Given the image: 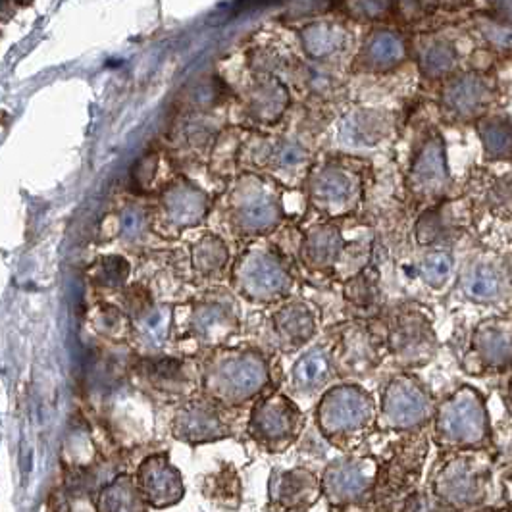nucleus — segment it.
Wrapping results in <instances>:
<instances>
[{
  "instance_id": "obj_1",
  "label": "nucleus",
  "mask_w": 512,
  "mask_h": 512,
  "mask_svg": "<svg viewBox=\"0 0 512 512\" xmlns=\"http://www.w3.org/2000/svg\"><path fill=\"white\" fill-rule=\"evenodd\" d=\"M434 437L441 449L451 453L491 447L493 434L484 395L472 385L455 389L437 405Z\"/></svg>"
},
{
  "instance_id": "obj_2",
  "label": "nucleus",
  "mask_w": 512,
  "mask_h": 512,
  "mask_svg": "<svg viewBox=\"0 0 512 512\" xmlns=\"http://www.w3.org/2000/svg\"><path fill=\"white\" fill-rule=\"evenodd\" d=\"M491 482V459L486 449L457 451L439 464L432 478V493L453 512L484 503Z\"/></svg>"
},
{
  "instance_id": "obj_3",
  "label": "nucleus",
  "mask_w": 512,
  "mask_h": 512,
  "mask_svg": "<svg viewBox=\"0 0 512 512\" xmlns=\"http://www.w3.org/2000/svg\"><path fill=\"white\" fill-rule=\"evenodd\" d=\"M316 416L322 434L343 443L368 432L376 407L372 395L359 385H339L322 397Z\"/></svg>"
},
{
  "instance_id": "obj_4",
  "label": "nucleus",
  "mask_w": 512,
  "mask_h": 512,
  "mask_svg": "<svg viewBox=\"0 0 512 512\" xmlns=\"http://www.w3.org/2000/svg\"><path fill=\"white\" fill-rule=\"evenodd\" d=\"M268 382L266 362L256 353H228L208 364L206 393L222 403L241 405L255 397Z\"/></svg>"
},
{
  "instance_id": "obj_5",
  "label": "nucleus",
  "mask_w": 512,
  "mask_h": 512,
  "mask_svg": "<svg viewBox=\"0 0 512 512\" xmlns=\"http://www.w3.org/2000/svg\"><path fill=\"white\" fill-rule=\"evenodd\" d=\"M436 409L430 391L414 376L401 374L385 385L380 424L391 432H412L434 420Z\"/></svg>"
},
{
  "instance_id": "obj_6",
  "label": "nucleus",
  "mask_w": 512,
  "mask_h": 512,
  "mask_svg": "<svg viewBox=\"0 0 512 512\" xmlns=\"http://www.w3.org/2000/svg\"><path fill=\"white\" fill-rule=\"evenodd\" d=\"M378 478L380 466L374 459L343 457L326 468L322 476V493L332 511H349L376 493Z\"/></svg>"
},
{
  "instance_id": "obj_7",
  "label": "nucleus",
  "mask_w": 512,
  "mask_h": 512,
  "mask_svg": "<svg viewBox=\"0 0 512 512\" xmlns=\"http://www.w3.org/2000/svg\"><path fill=\"white\" fill-rule=\"evenodd\" d=\"M499 99L497 79L484 72H462L449 77L441 89L445 114L459 124H478L493 112Z\"/></svg>"
},
{
  "instance_id": "obj_8",
  "label": "nucleus",
  "mask_w": 512,
  "mask_h": 512,
  "mask_svg": "<svg viewBox=\"0 0 512 512\" xmlns=\"http://www.w3.org/2000/svg\"><path fill=\"white\" fill-rule=\"evenodd\" d=\"M466 368L478 374H499L512 368V314L487 316L470 332Z\"/></svg>"
},
{
  "instance_id": "obj_9",
  "label": "nucleus",
  "mask_w": 512,
  "mask_h": 512,
  "mask_svg": "<svg viewBox=\"0 0 512 512\" xmlns=\"http://www.w3.org/2000/svg\"><path fill=\"white\" fill-rule=\"evenodd\" d=\"M303 416L283 395H272L258 401L251 414L249 434L260 447L270 453H283L299 436Z\"/></svg>"
},
{
  "instance_id": "obj_10",
  "label": "nucleus",
  "mask_w": 512,
  "mask_h": 512,
  "mask_svg": "<svg viewBox=\"0 0 512 512\" xmlns=\"http://www.w3.org/2000/svg\"><path fill=\"white\" fill-rule=\"evenodd\" d=\"M407 183L418 203H437L445 197L451 174L447 166L445 141L437 131H430L420 143L410 166Z\"/></svg>"
},
{
  "instance_id": "obj_11",
  "label": "nucleus",
  "mask_w": 512,
  "mask_h": 512,
  "mask_svg": "<svg viewBox=\"0 0 512 512\" xmlns=\"http://www.w3.org/2000/svg\"><path fill=\"white\" fill-rule=\"evenodd\" d=\"M387 347L403 366L414 368L430 362L437 351L436 332L430 318L418 310L397 314L389 328Z\"/></svg>"
},
{
  "instance_id": "obj_12",
  "label": "nucleus",
  "mask_w": 512,
  "mask_h": 512,
  "mask_svg": "<svg viewBox=\"0 0 512 512\" xmlns=\"http://www.w3.org/2000/svg\"><path fill=\"white\" fill-rule=\"evenodd\" d=\"M235 282L239 291L255 301H274L285 295L291 280L276 256L253 251L235 266Z\"/></svg>"
},
{
  "instance_id": "obj_13",
  "label": "nucleus",
  "mask_w": 512,
  "mask_h": 512,
  "mask_svg": "<svg viewBox=\"0 0 512 512\" xmlns=\"http://www.w3.org/2000/svg\"><path fill=\"white\" fill-rule=\"evenodd\" d=\"M308 193L310 201L328 216H347L359 205V176L345 168L326 166L310 178Z\"/></svg>"
},
{
  "instance_id": "obj_14",
  "label": "nucleus",
  "mask_w": 512,
  "mask_h": 512,
  "mask_svg": "<svg viewBox=\"0 0 512 512\" xmlns=\"http://www.w3.org/2000/svg\"><path fill=\"white\" fill-rule=\"evenodd\" d=\"M135 482L145 503L153 509L174 507L185 497L180 470L172 464L166 453L153 455L141 462Z\"/></svg>"
},
{
  "instance_id": "obj_15",
  "label": "nucleus",
  "mask_w": 512,
  "mask_h": 512,
  "mask_svg": "<svg viewBox=\"0 0 512 512\" xmlns=\"http://www.w3.org/2000/svg\"><path fill=\"white\" fill-rule=\"evenodd\" d=\"M270 507L280 512H307L322 495V482L305 468L274 470L270 478Z\"/></svg>"
},
{
  "instance_id": "obj_16",
  "label": "nucleus",
  "mask_w": 512,
  "mask_h": 512,
  "mask_svg": "<svg viewBox=\"0 0 512 512\" xmlns=\"http://www.w3.org/2000/svg\"><path fill=\"white\" fill-rule=\"evenodd\" d=\"M233 220L245 233L272 230L280 220L278 201L272 191L260 183L243 185L233 201Z\"/></svg>"
},
{
  "instance_id": "obj_17",
  "label": "nucleus",
  "mask_w": 512,
  "mask_h": 512,
  "mask_svg": "<svg viewBox=\"0 0 512 512\" xmlns=\"http://www.w3.org/2000/svg\"><path fill=\"white\" fill-rule=\"evenodd\" d=\"M172 430L180 441L191 445L230 436V428L222 420L220 412L208 401H191L183 405L174 416Z\"/></svg>"
},
{
  "instance_id": "obj_18",
  "label": "nucleus",
  "mask_w": 512,
  "mask_h": 512,
  "mask_svg": "<svg viewBox=\"0 0 512 512\" xmlns=\"http://www.w3.org/2000/svg\"><path fill=\"white\" fill-rule=\"evenodd\" d=\"M424 457H426L424 441L403 447L399 453H395L391 461L385 464L384 470L380 468L376 497L380 499H393L399 495L409 497L410 487L414 486V482L420 476Z\"/></svg>"
},
{
  "instance_id": "obj_19",
  "label": "nucleus",
  "mask_w": 512,
  "mask_h": 512,
  "mask_svg": "<svg viewBox=\"0 0 512 512\" xmlns=\"http://www.w3.org/2000/svg\"><path fill=\"white\" fill-rule=\"evenodd\" d=\"M206 208L208 201L205 193L189 183L172 185L162 197L164 216L168 218L170 226L176 228L197 226L205 218Z\"/></svg>"
},
{
  "instance_id": "obj_20",
  "label": "nucleus",
  "mask_w": 512,
  "mask_h": 512,
  "mask_svg": "<svg viewBox=\"0 0 512 512\" xmlns=\"http://www.w3.org/2000/svg\"><path fill=\"white\" fill-rule=\"evenodd\" d=\"M462 289L474 303H497L507 293V274L499 264L476 262L462 278Z\"/></svg>"
},
{
  "instance_id": "obj_21",
  "label": "nucleus",
  "mask_w": 512,
  "mask_h": 512,
  "mask_svg": "<svg viewBox=\"0 0 512 512\" xmlns=\"http://www.w3.org/2000/svg\"><path fill=\"white\" fill-rule=\"evenodd\" d=\"M407 56V45L405 39L391 29H378L374 31L362 51H360V60L368 70L374 72H387L397 68Z\"/></svg>"
},
{
  "instance_id": "obj_22",
  "label": "nucleus",
  "mask_w": 512,
  "mask_h": 512,
  "mask_svg": "<svg viewBox=\"0 0 512 512\" xmlns=\"http://www.w3.org/2000/svg\"><path fill=\"white\" fill-rule=\"evenodd\" d=\"M478 126L482 151L489 162H511L512 120L509 114L491 112Z\"/></svg>"
},
{
  "instance_id": "obj_23",
  "label": "nucleus",
  "mask_w": 512,
  "mask_h": 512,
  "mask_svg": "<svg viewBox=\"0 0 512 512\" xmlns=\"http://www.w3.org/2000/svg\"><path fill=\"white\" fill-rule=\"evenodd\" d=\"M97 512H149L147 503L129 476H118L97 495Z\"/></svg>"
},
{
  "instance_id": "obj_24",
  "label": "nucleus",
  "mask_w": 512,
  "mask_h": 512,
  "mask_svg": "<svg viewBox=\"0 0 512 512\" xmlns=\"http://www.w3.org/2000/svg\"><path fill=\"white\" fill-rule=\"evenodd\" d=\"M305 260L310 266L326 268L339 262L341 255L345 253L341 231L335 226H318L308 233L305 241Z\"/></svg>"
},
{
  "instance_id": "obj_25",
  "label": "nucleus",
  "mask_w": 512,
  "mask_h": 512,
  "mask_svg": "<svg viewBox=\"0 0 512 512\" xmlns=\"http://www.w3.org/2000/svg\"><path fill=\"white\" fill-rule=\"evenodd\" d=\"M287 106V91L280 81L266 79L260 81L249 97L251 114L262 124H274L280 120Z\"/></svg>"
},
{
  "instance_id": "obj_26",
  "label": "nucleus",
  "mask_w": 512,
  "mask_h": 512,
  "mask_svg": "<svg viewBox=\"0 0 512 512\" xmlns=\"http://www.w3.org/2000/svg\"><path fill=\"white\" fill-rule=\"evenodd\" d=\"M457 62V49L447 39H434L420 52V70L424 76L432 79H449L457 68Z\"/></svg>"
},
{
  "instance_id": "obj_27",
  "label": "nucleus",
  "mask_w": 512,
  "mask_h": 512,
  "mask_svg": "<svg viewBox=\"0 0 512 512\" xmlns=\"http://www.w3.org/2000/svg\"><path fill=\"white\" fill-rule=\"evenodd\" d=\"M143 376L158 391L181 393L187 387L185 366L180 360H147L143 364Z\"/></svg>"
},
{
  "instance_id": "obj_28",
  "label": "nucleus",
  "mask_w": 512,
  "mask_h": 512,
  "mask_svg": "<svg viewBox=\"0 0 512 512\" xmlns=\"http://www.w3.org/2000/svg\"><path fill=\"white\" fill-rule=\"evenodd\" d=\"M231 314L222 305L206 303L193 314V328L208 343L222 341L231 332Z\"/></svg>"
},
{
  "instance_id": "obj_29",
  "label": "nucleus",
  "mask_w": 512,
  "mask_h": 512,
  "mask_svg": "<svg viewBox=\"0 0 512 512\" xmlns=\"http://www.w3.org/2000/svg\"><path fill=\"white\" fill-rule=\"evenodd\" d=\"M276 328L282 333L283 339L289 341L293 347L303 345L308 337L314 333V318L310 310L303 305L285 307L276 314Z\"/></svg>"
},
{
  "instance_id": "obj_30",
  "label": "nucleus",
  "mask_w": 512,
  "mask_h": 512,
  "mask_svg": "<svg viewBox=\"0 0 512 512\" xmlns=\"http://www.w3.org/2000/svg\"><path fill=\"white\" fill-rule=\"evenodd\" d=\"M303 45L314 58L330 56L345 45V31L332 22H318L303 31Z\"/></svg>"
},
{
  "instance_id": "obj_31",
  "label": "nucleus",
  "mask_w": 512,
  "mask_h": 512,
  "mask_svg": "<svg viewBox=\"0 0 512 512\" xmlns=\"http://www.w3.org/2000/svg\"><path fill=\"white\" fill-rule=\"evenodd\" d=\"M293 384L301 391H314L320 385L326 384L330 378V360L320 353L312 351L293 366Z\"/></svg>"
},
{
  "instance_id": "obj_32",
  "label": "nucleus",
  "mask_w": 512,
  "mask_h": 512,
  "mask_svg": "<svg viewBox=\"0 0 512 512\" xmlns=\"http://www.w3.org/2000/svg\"><path fill=\"white\" fill-rule=\"evenodd\" d=\"M341 359L349 370H364L376 364V347L364 330H351L343 337Z\"/></svg>"
},
{
  "instance_id": "obj_33",
  "label": "nucleus",
  "mask_w": 512,
  "mask_h": 512,
  "mask_svg": "<svg viewBox=\"0 0 512 512\" xmlns=\"http://www.w3.org/2000/svg\"><path fill=\"white\" fill-rule=\"evenodd\" d=\"M228 262V249L224 241L216 235H205L195 247H193V264L195 270L203 276H212L220 272Z\"/></svg>"
},
{
  "instance_id": "obj_34",
  "label": "nucleus",
  "mask_w": 512,
  "mask_h": 512,
  "mask_svg": "<svg viewBox=\"0 0 512 512\" xmlns=\"http://www.w3.org/2000/svg\"><path fill=\"white\" fill-rule=\"evenodd\" d=\"M484 205L491 216L512 220V172L503 174L487 185Z\"/></svg>"
},
{
  "instance_id": "obj_35",
  "label": "nucleus",
  "mask_w": 512,
  "mask_h": 512,
  "mask_svg": "<svg viewBox=\"0 0 512 512\" xmlns=\"http://www.w3.org/2000/svg\"><path fill=\"white\" fill-rule=\"evenodd\" d=\"M455 268V258L447 251H432L420 262V276L430 287L439 289L449 282Z\"/></svg>"
},
{
  "instance_id": "obj_36",
  "label": "nucleus",
  "mask_w": 512,
  "mask_h": 512,
  "mask_svg": "<svg viewBox=\"0 0 512 512\" xmlns=\"http://www.w3.org/2000/svg\"><path fill=\"white\" fill-rule=\"evenodd\" d=\"M129 276V264L126 258L122 256H108L103 258V262L97 268V282L108 285V287H118L124 285Z\"/></svg>"
},
{
  "instance_id": "obj_37",
  "label": "nucleus",
  "mask_w": 512,
  "mask_h": 512,
  "mask_svg": "<svg viewBox=\"0 0 512 512\" xmlns=\"http://www.w3.org/2000/svg\"><path fill=\"white\" fill-rule=\"evenodd\" d=\"M347 297L357 305H372L378 297V278L370 272H362L353 282L347 285Z\"/></svg>"
},
{
  "instance_id": "obj_38",
  "label": "nucleus",
  "mask_w": 512,
  "mask_h": 512,
  "mask_svg": "<svg viewBox=\"0 0 512 512\" xmlns=\"http://www.w3.org/2000/svg\"><path fill=\"white\" fill-rule=\"evenodd\" d=\"M401 512H453L445 507L434 493L428 491H412L403 501Z\"/></svg>"
},
{
  "instance_id": "obj_39",
  "label": "nucleus",
  "mask_w": 512,
  "mask_h": 512,
  "mask_svg": "<svg viewBox=\"0 0 512 512\" xmlns=\"http://www.w3.org/2000/svg\"><path fill=\"white\" fill-rule=\"evenodd\" d=\"M168 330H170V312H168L166 308L153 310V312L145 318V322H143V333H145V337H147L149 341H153V343L164 341L166 335H168Z\"/></svg>"
},
{
  "instance_id": "obj_40",
  "label": "nucleus",
  "mask_w": 512,
  "mask_h": 512,
  "mask_svg": "<svg viewBox=\"0 0 512 512\" xmlns=\"http://www.w3.org/2000/svg\"><path fill=\"white\" fill-rule=\"evenodd\" d=\"M156 168V156H145L139 164H137V170H135V180L139 183H149L154 178V170Z\"/></svg>"
},
{
  "instance_id": "obj_41",
  "label": "nucleus",
  "mask_w": 512,
  "mask_h": 512,
  "mask_svg": "<svg viewBox=\"0 0 512 512\" xmlns=\"http://www.w3.org/2000/svg\"><path fill=\"white\" fill-rule=\"evenodd\" d=\"M139 226H141V218L137 214L128 212L124 216V230H126V233H135V231L139 230Z\"/></svg>"
},
{
  "instance_id": "obj_42",
  "label": "nucleus",
  "mask_w": 512,
  "mask_h": 512,
  "mask_svg": "<svg viewBox=\"0 0 512 512\" xmlns=\"http://www.w3.org/2000/svg\"><path fill=\"white\" fill-rule=\"evenodd\" d=\"M505 401H507V405H509V409L512 412V376L509 378V382H507V389H505Z\"/></svg>"
},
{
  "instance_id": "obj_43",
  "label": "nucleus",
  "mask_w": 512,
  "mask_h": 512,
  "mask_svg": "<svg viewBox=\"0 0 512 512\" xmlns=\"http://www.w3.org/2000/svg\"><path fill=\"white\" fill-rule=\"evenodd\" d=\"M507 495H509V501H511L512 505V476L507 480Z\"/></svg>"
},
{
  "instance_id": "obj_44",
  "label": "nucleus",
  "mask_w": 512,
  "mask_h": 512,
  "mask_svg": "<svg viewBox=\"0 0 512 512\" xmlns=\"http://www.w3.org/2000/svg\"><path fill=\"white\" fill-rule=\"evenodd\" d=\"M476 512H497L495 509H482V511H476Z\"/></svg>"
}]
</instances>
